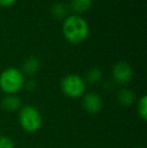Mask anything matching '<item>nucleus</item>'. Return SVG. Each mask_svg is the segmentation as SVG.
<instances>
[{
  "instance_id": "nucleus-1",
  "label": "nucleus",
  "mask_w": 147,
  "mask_h": 148,
  "mask_svg": "<svg viewBox=\"0 0 147 148\" xmlns=\"http://www.w3.org/2000/svg\"><path fill=\"white\" fill-rule=\"evenodd\" d=\"M63 32L66 38L71 42L78 43L84 41L89 34L88 22L80 15H69L64 20Z\"/></svg>"
},
{
  "instance_id": "nucleus-2",
  "label": "nucleus",
  "mask_w": 147,
  "mask_h": 148,
  "mask_svg": "<svg viewBox=\"0 0 147 148\" xmlns=\"http://www.w3.org/2000/svg\"><path fill=\"white\" fill-rule=\"evenodd\" d=\"M23 73L16 68H8L0 74V89L6 95H15L24 86Z\"/></svg>"
},
{
  "instance_id": "nucleus-3",
  "label": "nucleus",
  "mask_w": 147,
  "mask_h": 148,
  "mask_svg": "<svg viewBox=\"0 0 147 148\" xmlns=\"http://www.w3.org/2000/svg\"><path fill=\"white\" fill-rule=\"evenodd\" d=\"M18 122L27 133L36 132L42 125V118L39 111L31 105L22 106L18 111Z\"/></svg>"
},
{
  "instance_id": "nucleus-4",
  "label": "nucleus",
  "mask_w": 147,
  "mask_h": 148,
  "mask_svg": "<svg viewBox=\"0 0 147 148\" xmlns=\"http://www.w3.org/2000/svg\"><path fill=\"white\" fill-rule=\"evenodd\" d=\"M61 90L69 98H80L86 92V82L77 74L67 75L61 82Z\"/></svg>"
},
{
  "instance_id": "nucleus-5",
  "label": "nucleus",
  "mask_w": 147,
  "mask_h": 148,
  "mask_svg": "<svg viewBox=\"0 0 147 148\" xmlns=\"http://www.w3.org/2000/svg\"><path fill=\"white\" fill-rule=\"evenodd\" d=\"M82 97V106L87 113L91 115H96L102 110L103 101L99 94L89 92V93H85Z\"/></svg>"
},
{
  "instance_id": "nucleus-6",
  "label": "nucleus",
  "mask_w": 147,
  "mask_h": 148,
  "mask_svg": "<svg viewBox=\"0 0 147 148\" xmlns=\"http://www.w3.org/2000/svg\"><path fill=\"white\" fill-rule=\"evenodd\" d=\"M132 68L126 62H118L115 64L112 69V76L116 83L118 84H127L132 79Z\"/></svg>"
},
{
  "instance_id": "nucleus-7",
  "label": "nucleus",
  "mask_w": 147,
  "mask_h": 148,
  "mask_svg": "<svg viewBox=\"0 0 147 148\" xmlns=\"http://www.w3.org/2000/svg\"><path fill=\"white\" fill-rule=\"evenodd\" d=\"M21 107V100L16 95H6L1 101V108L7 112L19 111Z\"/></svg>"
},
{
  "instance_id": "nucleus-8",
  "label": "nucleus",
  "mask_w": 147,
  "mask_h": 148,
  "mask_svg": "<svg viewBox=\"0 0 147 148\" xmlns=\"http://www.w3.org/2000/svg\"><path fill=\"white\" fill-rule=\"evenodd\" d=\"M135 99L136 97L134 92L129 89H121L117 94V100L119 102V104L122 106H125V107L132 105L135 102Z\"/></svg>"
},
{
  "instance_id": "nucleus-9",
  "label": "nucleus",
  "mask_w": 147,
  "mask_h": 148,
  "mask_svg": "<svg viewBox=\"0 0 147 148\" xmlns=\"http://www.w3.org/2000/svg\"><path fill=\"white\" fill-rule=\"evenodd\" d=\"M39 68H40V62L39 60L36 57H29L24 60L23 64H22V70L23 73L28 76H34L38 72Z\"/></svg>"
},
{
  "instance_id": "nucleus-10",
  "label": "nucleus",
  "mask_w": 147,
  "mask_h": 148,
  "mask_svg": "<svg viewBox=\"0 0 147 148\" xmlns=\"http://www.w3.org/2000/svg\"><path fill=\"white\" fill-rule=\"evenodd\" d=\"M102 76H103V73L101 71V69L97 68H92L89 70V72L87 73V76H86V81L91 85H94L96 83L100 82V80L102 79ZM85 81V82H86Z\"/></svg>"
},
{
  "instance_id": "nucleus-11",
  "label": "nucleus",
  "mask_w": 147,
  "mask_h": 148,
  "mask_svg": "<svg viewBox=\"0 0 147 148\" xmlns=\"http://www.w3.org/2000/svg\"><path fill=\"white\" fill-rule=\"evenodd\" d=\"M91 4H92V0H71L72 9L78 13L89 9Z\"/></svg>"
},
{
  "instance_id": "nucleus-12",
  "label": "nucleus",
  "mask_w": 147,
  "mask_h": 148,
  "mask_svg": "<svg viewBox=\"0 0 147 148\" xmlns=\"http://www.w3.org/2000/svg\"><path fill=\"white\" fill-rule=\"evenodd\" d=\"M68 12V8L67 5L63 2H55L51 6V13L55 17L57 18H62L64 16H66Z\"/></svg>"
},
{
  "instance_id": "nucleus-13",
  "label": "nucleus",
  "mask_w": 147,
  "mask_h": 148,
  "mask_svg": "<svg viewBox=\"0 0 147 148\" xmlns=\"http://www.w3.org/2000/svg\"><path fill=\"white\" fill-rule=\"evenodd\" d=\"M137 111L138 115L142 120H146L147 119V97L145 95L142 96L138 101L137 105Z\"/></svg>"
},
{
  "instance_id": "nucleus-14",
  "label": "nucleus",
  "mask_w": 147,
  "mask_h": 148,
  "mask_svg": "<svg viewBox=\"0 0 147 148\" xmlns=\"http://www.w3.org/2000/svg\"><path fill=\"white\" fill-rule=\"evenodd\" d=\"M0 148H14V142L8 136H0Z\"/></svg>"
},
{
  "instance_id": "nucleus-15",
  "label": "nucleus",
  "mask_w": 147,
  "mask_h": 148,
  "mask_svg": "<svg viewBox=\"0 0 147 148\" xmlns=\"http://www.w3.org/2000/svg\"><path fill=\"white\" fill-rule=\"evenodd\" d=\"M25 84V83H24ZM25 87L27 88L28 90H32V89H34V87H36V82H34V81H28V82H26V84H25Z\"/></svg>"
},
{
  "instance_id": "nucleus-16",
  "label": "nucleus",
  "mask_w": 147,
  "mask_h": 148,
  "mask_svg": "<svg viewBox=\"0 0 147 148\" xmlns=\"http://www.w3.org/2000/svg\"><path fill=\"white\" fill-rule=\"evenodd\" d=\"M16 0H0V4L3 6H7V5H11L15 2Z\"/></svg>"
},
{
  "instance_id": "nucleus-17",
  "label": "nucleus",
  "mask_w": 147,
  "mask_h": 148,
  "mask_svg": "<svg viewBox=\"0 0 147 148\" xmlns=\"http://www.w3.org/2000/svg\"><path fill=\"white\" fill-rule=\"evenodd\" d=\"M135 148H142V147H135Z\"/></svg>"
}]
</instances>
